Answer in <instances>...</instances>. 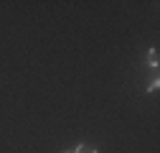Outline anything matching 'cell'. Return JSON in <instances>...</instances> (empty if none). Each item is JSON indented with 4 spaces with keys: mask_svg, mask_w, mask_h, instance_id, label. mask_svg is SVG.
I'll return each instance as SVG.
<instances>
[{
    "mask_svg": "<svg viewBox=\"0 0 160 153\" xmlns=\"http://www.w3.org/2000/svg\"><path fill=\"white\" fill-rule=\"evenodd\" d=\"M158 61H160L158 49H150V51H148V66H150V69H158Z\"/></svg>",
    "mask_w": 160,
    "mask_h": 153,
    "instance_id": "1",
    "label": "cell"
},
{
    "mask_svg": "<svg viewBox=\"0 0 160 153\" xmlns=\"http://www.w3.org/2000/svg\"><path fill=\"white\" fill-rule=\"evenodd\" d=\"M74 153H97V148L94 145H76Z\"/></svg>",
    "mask_w": 160,
    "mask_h": 153,
    "instance_id": "2",
    "label": "cell"
},
{
    "mask_svg": "<svg viewBox=\"0 0 160 153\" xmlns=\"http://www.w3.org/2000/svg\"><path fill=\"white\" fill-rule=\"evenodd\" d=\"M158 87H160V79L155 76V79H152V82H150V84H148L145 89H148V92H158Z\"/></svg>",
    "mask_w": 160,
    "mask_h": 153,
    "instance_id": "3",
    "label": "cell"
},
{
    "mask_svg": "<svg viewBox=\"0 0 160 153\" xmlns=\"http://www.w3.org/2000/svg\"><path fill=\"white\" fill-rule=\"evenodd\" d=\"M71 153H74V150H71Z\"/></svg>",
    "mask_w": 160,
    "mask_h": 153,
    "instance_id": "4",
    "label": "cell"
}]
</instances>
